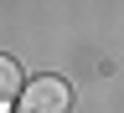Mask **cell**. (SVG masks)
I'll list each match as a JSON object with an SVG mask.
<instances>
[{
  "mask_svg": "<svg viewBox=\"0 0 124 113\" xmlns=\"http://www.w3.org/2000/svg\"><path fill=\"white\" fill-rule=\"evenodd\" d=\"M67 108H72V93L62 77H36L21 93V113H67Z\"/></svg>",
  "mask_w": 124,
  "mask_h": 113,
  "instance_id": "cell-1",
  "label": "cell"
},
{
  "mask_svg": "<svg viewBox=\"0 0 124 113\" xmlns=\"http://www.w3.org/2000/svg\"><path fill=\"white\" fill-rule=\"evenodd\" d=\"M26 93V82H21V67H16L10 57H0V113H5L16 98Z\"/></svg>",
  "mask_w": 124,
  "mask_h": 113,
  "instance_id": "cell-2",
  "label": "cell"
}]
</instances>
